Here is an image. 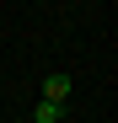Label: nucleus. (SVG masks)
<instances>
[{
  "label": "nucleus",
  "instance_id": "f257e3e1",
  "mask_svg": "<svg viewBox=\"0 0 118 123\" xmlns=\"http://www.w3.org/2000/svg\"><path fill=\"white\" fill-rule=\"evenodd\" d=\"M65 96H70V75H48L43 80V102H59L65 107Z\"/></svg>",
  "mask_w": 118,
  "mask_h": 123
},
{
  "label": "nucleus",
  "instance_id": "f03ea898",
  "mask_svg": "<svg viewBox=\"0 0 118 123\" xmlns=\"http://www.w3.org/2000/svg\"><path fill=\"white\" fill-rule=\"evenodd\" d=\"M32 118H38V123H65V107H59V102H38Z\"/></svg>",
  "mask_w": 118,
  "mask_h": 123
}]
</instances>
